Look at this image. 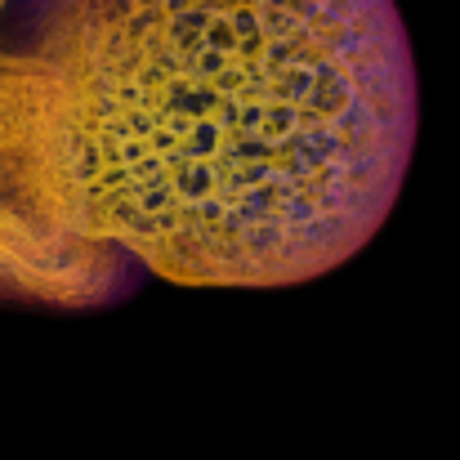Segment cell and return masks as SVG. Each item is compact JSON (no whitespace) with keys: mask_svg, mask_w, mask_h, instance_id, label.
<instances>
[{"mask_svg":"<svg viewBox=\"0 0 460 460\" xmlns=\"http://www.w3.org/2000/svg\"><path fill=\"white\" fill-rule=\"evenodd\" d=\"M81 224L144 273L278 291L389 219L420 90L398 0H13Z\"/></svg>","mask_w":460,"mask_h":460,"instance_id":"cell-1","label":"cell"},{"mask_svg":"<svg viewBox=\"0 0 460 460\" xmlns=\"http://www.w3.org/2000/svg\"><path fill=\"white\" fill-rule=\"evenodd\" d=\"M144 278L130 255L99 246L81 224L45 63L0 40V305L112 308Z\"/></svg>","mask_w":460,"mask_h":460,"instance_id":"cell-2","label":"cell"},{"mask_svg":"<svg viewBox=\"0 0 460 460\" xmlns=\"http://www.w3.org/2000/svg\"><path fill=\"white\" fill-rule=\"evenodd\" d=\"M9 4H13V0H0V13H4V9H9Z\"/></svg>","mask_w":460,"mask_h":460,"instance_id":"cell-3","label":"cell"}]
</instances>
